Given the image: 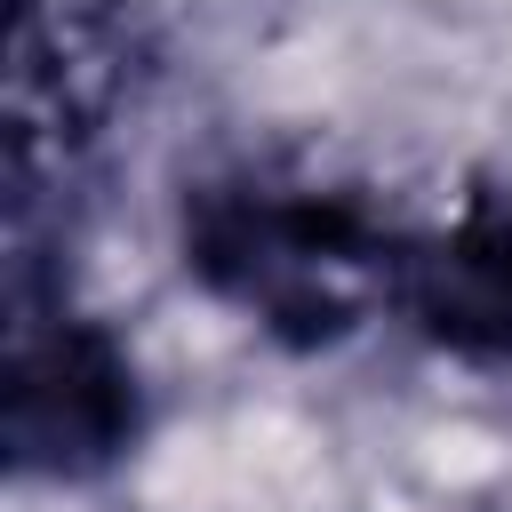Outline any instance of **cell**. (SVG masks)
<instances>
[{
	"mask_svg": "<svg viewBox=\"0 0 512 512\" xmlns=\"http://www.w3.org/2000/svg\"><path fill=\"white\" fill-rule=\"evenodd\" d=\"M128 424V392L120 368L96 336H56L40 352H16V384H8V440L32 464H72L112 448Z\"/></svg>",
	"mask_w": 512,
	"mask_h": 512,
	"instance_id": "1",
	"label": "cell"
},
{
	"mask_svg": "<svg viewBox=\"0 0 512 512\" xmlns=\"http://www.w3.org/2000/svg\"><path fill=\"white\" fill-rule=\"evenodd\" d=\"M424 312L456 336L512 344V232H472L424 256Z\"/></svg>",
	"mask_w": 512,
	"mask_h": 512,
	"instance_id": "2",
	"label": "cell"
}]
</instances>
